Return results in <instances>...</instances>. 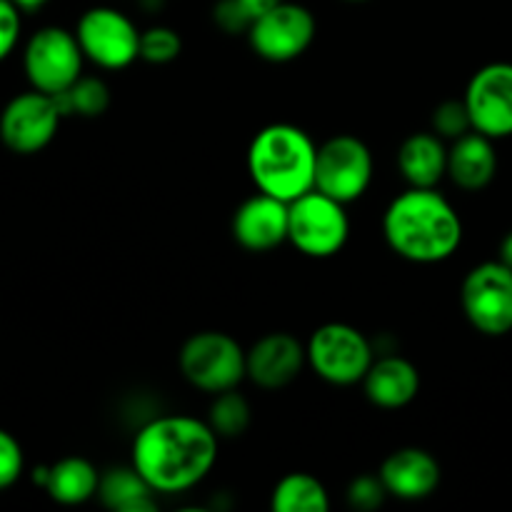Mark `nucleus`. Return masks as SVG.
<instances>
[{
	"label": "nucleus",
	"mask_w": 512,
	"mask_h": 512,
	"mask_svg": "<svg viewBox=\"0 0 512 512\" xmlns=\"http://www.w3.org/2000/svg\"><path fill=\"white\" fill-rule=\"evenodd\" d=\"M365 395L383 410H400L413 403L420 393V373L410 360L400 355H385L373 360L363 378Z\"/></svg>",
	"instance_id": "nucleus-17"
},
{
	"label": "nucleus",
	"mask_w": 512,
	"mask_h": 512,
	"mask_svg": "<svg viewBox=\"0 0 512 512\" xmlns=\"http://www.w3.org/2000/svg\"><path fill=\"white\" fill-rule=\"evenodd\" d=\"M270 508L275 512H328L330 498L318 478L308 473H290L275 485Z\"/></svg>",
	"instance_id": "nucleus-22"
},
{
	"label": "nucleus",
	"mask_w": 512,
	"mask_h": 512,
	"mask_svg": "<svg viewBox=\"0 0 512 512\" xmlns=\"http://www.w3.org/2000/svg\"><path fill=\"white\" fill-rule=\"evenodd\" d=\"M385 485L383 480L373 478V475H363V478L353 480L348 488V503L353 505L355 510H375L385 498Z\"/></svg>",
	"instance_id": "nucleus-29"
},
{
	"label": "nucleus",
	"mask_w": 512,
	"mask_h": 512,
	"mask_svg": "<svg viewBox=\"0 0 512 512\" xmlns=\"http://www.w3.org/2000/svg\"><path fill=\"white\" fill-rule=\"evenodd\" d=\"M180 370L193 388L218 395L233 390L248 378L245 350L235 338L218 330L193 335L180 350Z\"/></svg>",
	"instance_id": "nucleus-5"
},
{
	"label": "nucleus",
	"mask_w": 512,
	"mask_h": 512,
	"mask_svg": "<svg viewBox=\"0 0 512 512\" xmlns=\"http://www.w3.org/2000/svg\"><path fill=\"white\" fill-rule=\"evenodd\" d=\"M500 263H505L512 270V230L503 238L500 243Z\"/></svg>",
	"instance_id": "nucleus-32"
},
{
	"label": "nucleus",
	"mask_w": 512,
	"mask_h": 512,
	"mask_svg": "<svg viewBox=\"0 0 512 512\" xmlns=\"http://www.w3.org/2000/svg\"><path fill=\"white\" fill-rule=\"evenodd\" d=\"M318 148L303 128L273 123L260 130L248 148V173L260 193L293 203L315 188Z\"/></svg>",
	"instance_id": "nucleus-3"
},
{
	"label": "nucleus",
	"mask_w": 512,
	"mask_h": 512,
	"mask_svg": "<svg viewBox=\"0 0 512 512\" xmlns=\"http://www.w3.org/2000/svg\"><path fill=\"white\" fill-rule=\"evenodd\" d=\"M15 5H18L20 10H23V13H35V10H40L43 8V5H48L50 0H13Z\"/></svg>",
	"instance_id": "nucleus-33"
},
{
	"label": "nucleus",
	"mask_w": 512,
	"mask_h": 512,
	"mask_svg": "<svg viewBox=\"0 0 512 512\" xmlns=\"http://www.w3.org/2000/svg\"><path fill=\"white\" fill-rule=\"evenodd\" d=\"M218 458V435L190 415H163L138 430L133 468L155 493H185L203 483Z\"/></svg>",
	"instance_id": "nucleus-1"
},
{
	"label": "nucleus",
	"mask_w": 512,
	"mask_h": 512,
	"mask_svg": "<svg viewBox=\"0 0 512 512\" xmlns=\"http://www.w3.org/2000/svg\"><path fill=\"white\" fill-rule=\"evenodd\" d=\"M208 425L215 430L218 438H238V435H243L250 425L248 400L235 393V388L218 393L213 405H210Z\"/></svg>",
	"instance_id": "nucleus-24"
},
{
	"label": "nucleus",
	"mask_w": 512,
	"mask_h": 512,
	"mask_svg": "<svg viewBox=\"0 0 512 512\" xmlns=\"http://www.w3.org/2000/svg\"><path fill=\"white\" fill-rule=\"evenodd\" d=\"M378 475L388 495L400 500H423L438 490L443 473L440 463L428 450L400 448L383 460Z\"/></svg>",
	"instance_id": "nucleus-16"
},
{
	"label": "nucleus",
	"mask_w": 512,
	"mask_h": 512,
	"mask_svg": "<svg viewBox=\"0 0 512 512\" xmlns=\"http://www.w3.org/2000/svg\"><path fill=\"white\" fill-rule=\"evenodd\" d=\"M373 183V153L355 135H335L318 148L315 160V190L353 203L363 198Z\"/></svg>",
	"instance_id": "nucleus-8"
},
{
	"label": "nucleus",
	"mask_w": 512,
	"mask_h": 512,
	"mask_svg": "<svg viewBox=\"0 0 512 512\" xmlns=\"http://www.w3.org/2000/svg\"><path fill=\"white\" fill-rule=\"evenodd\" d=\"M398 170L410 188H435L448 175V148L438 133H413L398 150Z\"/></svg>",
	"instance_id": "nucleus-19"
},
{
	"label": "nucleus",
	"mask_w": 512,
	"mask_h": 512,
	"mask_svg": "<svg viewBox=\"0 0 512 512\" xmlns=\"http://www.w3.org/2000/svg\"><path fill=\"white\" fill-rule=\"evenodd\" d=\"M180 50H183V40H180L178 30L168 28V25H153V28L140 33V58L145 63H173Z\"/></svg>",
	"instance_id": "nucleus-25"
},
{
	"label": "nucleus",
	"mask_w": 512,
	"mask_h": 512,
	"mask_svg": "<svg viewBox=\"0 0 512 512\" xmlns=\"http://www.w3.org/2000/svg\"><path fill=\"white\" fill-rule=\"evenodd\" d=\"M350 3H365V0H350Z\"/></svg>",
	"instance_id": "nucleus-34"
},
{
	"label": "nucleus",
	"mask_w": 512,
	"mask_h": 512,
	"mask_svg": "<svg viewBox=\"0 0 512 512\" xmlns=\"http://www.w3.org/2000/svg\"><path fill=\"white\" fill-rule=\"evenodd\" d=\"M250 48L270 63L300 58L315 40V18L305 5L278 3L248 30Z\"/></svg>",
	"instance_id": "nucleus-12"
},
{
	"label": "nucleus",
	"mask_w": 512,
	"mask_h": 512,
	"mask_svg": "<svg viewBox=\"0 0 512 512\" xmlns=\"http://www.w3.org/2000/svg\"><path fill=\"white\" fill-rule=\"evenodd\" d=\"M83 48L78 35L58 25H45L30 35L23 50V70L35 90L60 95L83 75Z\"/></svg>",
	"instance_id": "nucleus-6"
},
{
	"label": "nucleus",
	"mask_w": 512,
	"mask_h": 512,
	"mask_svg": "<svg viewBox=\"0 0 512 512\" xmlns=\"http://www.w3.org/2000/svg\"><path fill=\"white\" fill-rule=\"evenodd\" d=\"M100 473L85 458H63L48 468L45 490L60 505H83L98 495Z\"/></svg>",
	"instance_id": "nucleus-20"
},
{
	"label": "nucleus",
	"mask_w": 512,
	"mask_h": 512,
	"mask_svg": "<svg viewBox=\"0 0 512 512\" xmlns=\"http://www.w3.org/2000/svg\"><path fill=\"white\" fill-rule=\"evenodd\" d=\"M75 35L85 58L105 70H123L140 58V30L128 15L110 5L85 10Z\"/></svg>",
	"instance_id": "nucleus-10"
},
{
	"label": "nucleus",
	"mask_w": 512,
	"mask_h": 512,
	"mask_svg": "<svg viewBox=\"0 0 512 512\" xmlns=\"http://www.w3.org/2000/svg\"><path fill=\"white\" fill-rule=\"evenodd\" d=\"M23 465L25 460L20 443L8 430L0 428V490H8L18 483L23 475Z\"/></svg>",
	"instance_id": "nucleus-27"
},
{
	"label": "nucleus",
	"mask_w": 512,
	"mask_h": 512,
	"mask_svg": "<svg viewBox=\"0 0 512 512\" xmlns=\"http://www.w3.org/2000/svg\"><path fill=\"white\" fill-rule=\"evenodd\" d=\"M290 203L258 193L245 200L233 215V235L250 253H268L288 240Z\"/></svg>",
	"instance_id": "nucleus-15"
},
{
	"label": "nucleus",
	"mask_w": 512,
	"mask_h": 512,
	"mask_svg": "<svg viewBox=\"0 0 512 512\" xmlns=\"http://www.w3.org/2000/svg\"><path fill=\"white\" fill-rule=\"evenodd\" d=\"M155 490L148 480L130 465V468H110L100 475L98 498L105 508L115 512H150L155 510Z\"/></svg>",
	"instance_id": "nucleus-21"
},
{
	"label": "nucleus",
	"mask_w": 512,
	"mask_h": 512,
	"mask_svg": "<svg viewBox=\"0 0 512 512\" xmlns=\"http://www.w3.org/2000/svg\"><path fill=\"white\" fill-rule=\"evenodd\" d=\"M308 365L330 385L363 383L373 365V345L353 325L328 323L310 335Z\"/></svg>",
	"instance_id": "nucleus-7"
},
{
	"label": "nucleus",
	"mask_w": 512,
	"mask_h": 512,
	"mask_svg": "<svg viewBox=\"0 0 512 512\" xmlns=\"http://www.w3.org/2000/svg\"><path fill=\"white\" fill-rule=\"evenodd\" d=\"M63 115H80V118H98L108 110L110 90L105 80L93 75H80L65 93L55 95Z\"/></svg>",
	"instance_id": "nucleus-23"
},
{
	"label": "nucleus",
	"mask_w": 512,
	"mask_h": 512,
	"mask_svg": "<svg viewBox=\"0 0 512 512\" xmlns=\"http://www.w3.org/2000/svg\"><path fill=\"white\" fill-rule=\"evenodd\" d=\"M498 173V155L493 138L470 130L463 138L453 140L448 148V175L458 188L483 190L493 183Z\"/></svg>",
	"instance_id": "nucleus-18"
},
{
	"label": "nucleus",
	"mask_w": 512,
	"mask_h": 512,
	"mask_svg": "<svg viewBox=\"0 0 512 512\" xmlns=\"http://www.w3.org/2000/svg\"><path fill=\"white\" fill-rule=\"evenodd\" d=\"M20 13L13 0H0V63L15 50L20 40Z\"/></svg>",
	"instance_id": "nucleus-30"
},
{
	"label": "nucleus",
	"mask_w": 512,
	"mask_h": 512,
	"mask_svg": "<svg viewBox=\"0 0 512 512\" xmlns=\"http://www.w3.org/2000/svg\"><path fill=\"white\" fill-rule=\"evenodd\" d=\"M470 130H473V120H470L465 100H445L435 108L433 133H438L443 140H458Z\"/></svg>",
	"instance_id": "nucleus-26"
},
{
	"label": "nucleus",
	"mask_w": 512,
	"mask_h": 512,
	"mask_svg": "<svg viewBox=\"0 0 512 512\" xmlns=\"http://www.w3.org/2000/svg\"><path fill=\"white\" fill-rule=\"evenodd\" d=\"M348 235L350 220L340 200L313 188L290 203L288 240L298 253L308 258H333L348 243Z\"/></svg>",
	"instance_id": "nucleus-4"
},
{
	"label": "nucleus",
	"mask_w": 512,
	"mask_h": 512,
	"mask_svg": "<svg viewBox=\"0 0 512 512\" xmlns=\"http://www.w3.org/2000/svg\"><path fill=\"white\" fill-rule=\"evenodd\" d=\"M308 363V350L295 335L270 333L245 353L248 378L263 390H278L293 383Z\"/></svg>",
	"instance_id": "nucleus-14"
},
{
	"label": "nucleus",
	"mask_w": 512,
	"mask_h": 512,
	"mask_svg": "<svg viewBox=\"0 0 512 512\" xmlns=\"http://www.w3.org/2000/svg\"><path fill=\"white\" fill-rule=\"evenodd\" d=\"M473 130L488 138L512 135V63H490L470 78L465 90Z\"/></svg>",
	"instance_id": "nucleus-13"
},
{
	"label": "nucleus",
	"mask_w": 512,
	"mask_h": 512,
	"mask_svg": "<svg viewBox=\"0 0 512 512\" xmlns=\"http://www.w3.org/2000/svg\"><path fill=\"white\" fill-rule=\"evenodd\" d=\"M383 233L393 253L410 263L448 260L463 243V223L435 188H410L388 205Z\"/></svg>",
	"instance_id": "nucleus-2"
},
{
	"label": "nucleus",
	"mask_w": 512,
	"mask_h": 512,
	"mask_svg": "<svg viewBox=\"0 0 512 512\" xmlns=\"http://www.w3.org/2000/svg\"><path fill=\"white\" fill-rule=\"evenodd\" d=\"M60 118H63V110H60L55 95L40 93L33 88L30 93L15 95L3 108L0 140L5 148L18 155L40 153L53 143Z\"/></svg>",
	"instance_id": "nucleus-11"
},
{
	"label": "nucleus",
	"mask_w": 512,
	"mask_h": 512,
	"mask_svg": "<svg viewBox=\"0 0 512 512\" xmlns=\"http://www.w3.org/2000/svg\"><path fill=\"white\" fill-rule=\"evenodd\" d=\"M240 3H243V8L248 10L250 18H253V23H255V20H258L260 15H265V13H268V10H273L275 5L283 3V0H240Z\"/></svg>",
	"instance_id": "nucleus-31"
},
{
	"label": "nucleus",
	"mask_w": 512,
	"mask_h": 512,
	"mask_svg": "<svg viewBox=\"0 0 512 512\" xmlns=\"http://www.w3.org/2000/svg\"><path fill=\"white\" fill-rule=\"evenodd\" d=\"M213 20L228 35H248V30L253 28V18H250V13L243 8L240 0H218L213 8Z\"/></svg>",
	"instance_id": "nucleus-28"
},
{
	"label": "nucleus",
	"mask_w": 512,
	"mask_h": 512,
	"mask_svg": "<svg viewBox=\"0 0 512 512\" xmlns=\"http://www.w3.org/2000/svg\"><path fill=\"white\" fill-rule=\"evenodd\" d=\"M465 318L483 335H505L512 330V270L500 260L480 263L465 275L460 290Z\"/></svg>",
	"instance_id": "nucleus-9"
}]
</instances>
